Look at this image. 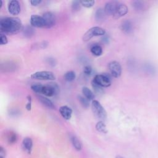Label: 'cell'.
<instances>
[{"mask_svg":"<svg viewBox=\"0 0 158 158\" xmlns=\"http://www.w3.org/2000/svg\"><path fill=\"white\" fill-rule=\"evenodd\" d=\"M23 26L18 17H5L0 20V31L1 33L15 34L22 30Z\"/></svg>","mask_w":158,"mask_h":158,"instance_id":"1","label":"cell"},{"mask_svg":"<svg viewBox=\"0 0 158 158\" xmlns=\"http://www.w3.org/2000/svg\"><path fill=\"white\" fill-rule=\"evenodd\" d=\"M106 33L104 28L99 27H93L89 28L83 36L82 40L83 41H88L93 36H103Z\"/></svg>","mask_w":158,"mask_h":158,"instance_id":"2","label":"cell"},{"mask_svg":"<svg viewBox=\"0 0 158 158\" xmlns=\"http://www.w3.org/2000/svg\"><path fill=\"white\" fill-rule=\"evenodd\" d=\"M91 108L94 114L101 120H104L107 117V112L100 102L96 100L92 101Z\"/></svg>","mask_w":158,"mask_h":158,"instance_id":"3","label":"cell"},{"mask_svg":"<svg viewBox=\"0 0 158 158\" xmlns=\"http://www.w3.org/2000/svg\"><path fill=\"white\" fill-rule=\"evenodd\" d=\"M30 78L40 80H54L56 78L54 74L50 71H39L32 73Z\"/></svg>","mask_w":158,"mask_h":158,"instance_id":"4","label":"cell"},{"mask_svg":"<svg viewBox=\"0 0 158 158\" xmlns=\"http://www.w3.org/2000/svg\"><path fill=\"white\" fill-rule=\"evenodd\" d=\"M95 83L101 87H109L111 85V80L109 75L107 73L98 74L95 75L93 80Z\"/></svg>","mask_w":158,"mask_h":158,"instance_id":"5","label":"cell"},{"mask_svg":"<svg viewBox=\"0 0 158 158\" xmlns=\"http://www.w3.org/2000/svg\"><path fill=\"white\" fill-rule=\"evenodd\" d=\"M109 71L112 77L118 78L122 74V67L120 64L117 61H112L108 65Z\"/></svg>","mask_w":158,"mask_h":158,"instance_id":"6","label":"cell"},{"mask_svg":"<svg viewBox=\"0 0 158 158\" xmlns=\"http://www.w3.org/2000/svg\"><path fill=\"white\" fill-rule=\"evenodd\" d=\"M30 24L33 27L45 28L46 23L43 16L38 15H31L30 17Z\"/></svg>","mask_w":158,"mask_h":158,"instance_id":"7","label":"cell"},{"mask_svg":"<svg viewBox=\"0 0 158 158\" xmlns=\"http://www.w3.org/2000/svg\"><path fill=\"white\" fill-rule=\"evenodd\" d=\"M7 8L9 12L13 15H17L20 12V5L17 0L10 1L8 4Z\"/></svg>","mask_w":158,"mask_h":158,"instance_id":"8","label":"cell"},{"mask_svg":"<svg viewBox=\"0 0 158 158\" xmlns=\"http://www.w3.org/2000/svg\"><path fill=\"white\" fill-rule=\"evenodd\" d=\"M120 2L116 1H112L107 2L104 6V10L107 15H113L117 10V7L118 6Z\"/></svg>","mask_w":158,"mask_h":158,"instance_id":"9","label":"cell"},{"mask_svg":"<svg viewBox=\"0 0 158 158\" xmlns=\"http://www.w3.org/2000/svg\"><path fill=\"white\" fill-rule=\"evenodd\" d=\"M43 17L45 20L46 28H49L53 27L56 23V18L54 14L51 12H46L43 14Z\"/></svg>","mask_w":158,"mask_h":158,"instance_id":"10","label":"cell"},{"mask_svg":"<svg viewBox=\"0 0 158 158\" xmlns=\"http://www.w3.org/2000/svg\"><path fill=\"white\" fill-rule=\"evenodd\" d=\"M128 11V7L125 4L120 3L118 6L117 8V10H115V13L112 15V17L115 19H119V18L124 16L125 15H126L127 14Z\"/></svg>","mask_w":158,"mask_h":158,"instance_id":"11","label":"cell"},{"mask_svg":"<svg viewBox=\"0 0 158 158\" xmlns=\"http://www.w3.org/2000/svg\"><path fill=\"white\" fill-rule=\"evenodd\" d=\"M59 112L65 120H70L72 114V109L67 106H62L59 108Z\"/></svg>","mask_w":158,"mask_h":158,"instance_id":"12","label":"cell"},{"mask_svg":"<svg viewBox=\"0 0 158 158\" xmlns=\"http://www.w3.org/2000/svg\"><path fill=\"white\" fill-rule=\"evenodd\" d=\"M22 146L25 151H26L28 154H30L33 148L32 139L29 137L25 138L22 141Z\"/></svg>","mask_w":158,"mask_h":158,"instance_id":"13","label":"cell"},{"mask_svg":"<svg viewBox=\"0 0 158 158\" xmlns=\"http://www.w3.org/2000/svg\"><path fill=\"white\" fill-rule=\"evenodd\" d=\"M37 98L38 99V100L43 104L46 107L49 108V109H54L55 106L53 104L52 102L48 98H47L45 96H41V95H38Z\"/></svg>","mask_w":158,"mask_h":158,"instance_id":"14","label":"cell"},{"mask_svg":"<svg viewBox=\"0 0 158 158\" xmlns=\"http://www.w3.org/2000/svg\"><path fill=\"white\" fill-rule=\"evenodd\" d=\"M41 94H43L44 96H49V97H51L56 94L54 89L48 83L43 86Z\"/></svg>","mask_w":158,"mask_h":158,"instance_id":"15","label":"cell"},{"mask_svg":"<svg viewBox=\"0 0 158 158\" xmlns=\"http://www.w3.org/2000/svg\"><path fill=\"white\" fill-rule=\"evenodd\" d=\"M121 29L125 33H130L132 31L133 27H132V23L130 20H125L124 22H122L121 25Z\"/></svg>","mask_w":158,"mask_h":158,"instance_id":"16","label":"cell"},{"mask_svg":"<svg viewBox=\"0 0 158 158\" xmlns=\"http://www.w3.org/2000/svg\"><path fill=\"white\" fill-rule=\"evenodd\" d=\"M106 15L107 14L105 12L104 9L99 8V9H97V10L96 11L95 19H96V21H98L99 22H102V21H104L105 20Z\"/></svg>","mask_w":158,"mask_h":158,"instance_id":"17","label":"cell"},{"mask_svg":"<svg viewBox=\"0 0 158 158\" xmlns=\"http://www.w3.org/2000/svg\"><path fill=\"white\" fill-rule=\"evenodd\" d=\"M82 93L87 99H88L89 101H93V99L94 98V94L93 91L88 87H83Z\"/></svg>","mask_w":158,"mask_h":158,"instance_id":"18","label":"cell"},{"mask_svg":"<svg viewBox=\"0 0 158 158\" xmlns=\"http://www.w3.org/2000/svg\"><path fill=\"white\" fill-rule=\"evenodd\" d=\"M6 139L8 143L14 144L16 143L17 141V135L15 132L12 131H10L7 133L6 135Z\"/></svg>","mask_w":158,"mask_h":158,"instance_id":"19","label":"cell"},{"mask_svg":"<svg viewBox=\"0 0 158 158\" xmlns=\"http://www.w3.org/2000/svg\"><path fill=\"white\" fill-rule=\"evenodd\" d=\"M90 51L93 55L96 56H100L102 53V49L101 46L98 44H94L90 48Z\"/></svg>","mask_w":158,"mask_h":158,"instance_id":"20","label":"cell"},{"mask_svg":"<svg viewBox=\"0 0 158 158\" xmlns=\"http://www.w3.org/2000/svg\"><path fill=\"white\" fill-rule=\"evenodd\" d=\"M71 142L73 146V147L77 149V151H80L82 149V144L80 141L75 136H72L70 138Z\"/></svg>","mask_w":158,"mask_h":158,"instance_id":"21","label":"cell"},{"mask_svg":"<svg viewBox=\"0 0 158 158\" xmlns=\"http://www.w3.org/2000/svg\"><path fill=\"white\" fill-rule=\"evenodd\" d=\"M96 129L99 132H101V133H107V130L106 125L102 120H100L96 123Z\"/></svg>","mask_w":158,"mask_h":158,"instance_id":"22","label":"cell"},{"mask_svg":"<svg viewBox=\"0 0 158 158\" xmlns=\"http://www.w3.org/2000/svg\"><path fill=\"white\" fill-rule=\"evenodd\" d=\"M64 79L65 81H72L75 79L76 77V74L75 73V72L72 71V70H70L67 72L65 75H64Z\"/></svg>","mask_w":158,"mask_h":158,"instance_id":"23","label":"cell"},{"mask_svg":"<svg viewBox=\"0 0 158 158\" xmlns=\"http://www.w3.org/2000/svg\"><path fill=\"white\" fill-rule=\"evenodd\" d=\"M43 85L40 84V83H33L30 86V88L31 89L32 91H33L34 92L38 93V94H41L42 92V89L43 88Z\"/></svg>","mask_w":158,"mask_h":158,"instance_id":"24","label":"cell"},{"mask_svg":"<svg viewBox=\"0 0 158 158\" xmlns=\"http://www.w3.org/2000/svg\"><path fill=\"white\" fill-rule=\"evenodd\" d=\"M78 99L79 102H80L81 105L84 107V108H88L89 106V100L87 99L85 96H81V95H78Z\"/></svg>","mask_w":158,"mask_h":158,"instance_id":"25","label":"cell"},{"mask_svg":"<svg viewBox=\"0 0 158 158\" xmlns=\"http://www.w3.org/2000/svg\"><path fill=\"white\" fill-rule=\"evenodd\" d=\"M34 30L32 27L27 26L24 29H23V34L26 37H30L34 34Z\"/></svg>","mask_w":158,"mask_h":158,"instance_id":"26","label":"cell"},{"mask_svg":"<svg viewBox=\"0 0 158 158\" xmlns=\"http://www.w3.org/2000/svg\"><path fill=\"white\" fill-rule=\"evenodd\" d=\"M91 85L92 87L94 89V91L97 93H102L103 92V89H102V87H101V86H99V85H98L96 83H95L93 80L91 82Z\"/></svg>","mask_w":158,"mask_h":158,"instance_id":"27","label":"cell"},{"mask_svg":"<svg viewBox=\"0 0 158 158\" xmlns=\"http://www.w3.org/2000/svg\"><path fill=\"white\" fill-rule=\"evenodd\" d=\"M80 2L81 6L87 8L92 7L95 3L94 1H80Z\"/></svg>","mask_w":158,"mask_h":158,"instance_id":"28","label":"cell"},{"mask_svg":"<svg viewBox=\"0 0 158 158\" xmlns=\"http://www.w3.org/2000/svg\"><path fill=\"white\" fill-rule=\"evenodd\" d=\"M80 6H81V4L80 1H72V9L73 11L76 12L79 10V9H80Z\"/></svg>","mask_w":158,"mask_h":158,"instance_id":"29","label":"cell"},{"mask_svg":"<svg viewBox=\"0 0 158 158\" xmlns=\"http://www.w3.org/2000/svg\"><path fill=\"white\" fill-rule=\"evenodd\" d=\"M7 42H8V40L6 35L4 33H1L0 34V44L1 45L6 44Z\"/></svg>","mask_w":158,"mask_h":158,"instance_id":"30","label":"cell"},{"mask_svg":"<svg viewBox=\"0 0 158 158\" xmlns=\"http://www.w3.org/2000/svg\"><path fill=\"white\" fill-rule=\"evenodd\" d=\"M83 73L86 75H90L92 73V68L90 65H86L83 68Z\"/></svg>","mask_w":158,"mask_h":158,"instance_id":"31","label":"cell"},{"mask_svg":"<svg viewBox=\"0 0 158 158\" xmlns=\"http://www.w3.org/2000/svg\"><path fill=\"white\" fill-rule=\"evenodd\" d=\"M27 99L28 100V102L26 104L25 107L27 110L30 111V110H31V96L30 95H28L27 96Z\"/></svg>","mask_w":158,"mask_h":158,"instance_id":"32","label":"cell"},{"mask_svg":"<svg viewBox=\"0 0 158 158\" xmlns=\"http://www.w3.org/2000/svg\"><path fill=\"white\" fill-rule=\"evenodd\" d=\"M133 6L135 7V9H141L143 5L140 1H135L133 4Z\"/></svg>","mask_w":158,"mask_h":158,"instance_id":"33","label":"cell"},{"mask_svg":"<svg viewBox=\"0 0 158 158\" xmlns=\"http://www.w3.org/2000/svg\"><path fill=\"white\" fill-rule=\"evenodd\" d=\"M6 152L4 148L2 146L0 147V158H6Z\"/></svg>","mask_w":158,"mask_h":158,"instance_id":"34","label":"cell"},{"mask_svg":"<svg viewBox=\"0 0 158 158\" xmlns=\"http://www.w3.org/2000/svg\"><path fill=\"white\" fill-rule=\"evenodd\" d=\"M42 2L41 0H31L30 4L33 6H36Z\"/></svg>","mask_w":158,"mask_h":158,"instance_id":"35","label":"cell"},{"mask_svg":"<svg viewBox=\"0 0 158 158\" xmlns=\"http://www.w3.org/2000/svg\"><path fill=\"white\" fill-rule=\"evenodd\" d=\"M48 62L50 65H55L56 62H55V60L54 59H51V58H49L48 59Z\"/></svg>","mask_w":158,"mask_h":158,"instance_id":"36","label":"cell"},{"mask_svg":"<svg viewBox=\"0 0 158 158\" xmlns=\"http://www.w3.org/2000/svg\"><path fill=\"white\" fill-rule=\"evenodd\" d=\"M2 6V1H0V8H1Z\"/></svg>","mask_w":158,"mask_h":158,"instance_id":"37","label":"cell"},{"mask_svg":"<svg viewBox=\"0 0 158 158\" xmlns=\"http://www.w3.org/2000/svg\"><path fill=\"white\" fill-rule=\"evenodd\" d=\"M115 158H123V157H122V156H117Z\"/></svg>","mask_w":158,"mask_h":158,"instance_id":"38","label":"cell"}]
</instances>
